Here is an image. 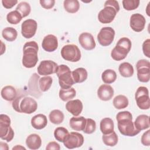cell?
Returning <instances> with one entry per match:
<instances>
[{
	"instance_id": "cell-34",
	"label": "cell",
	"mask_w": 150,
	"mask_h": 150,
	"mask_svg": "<svg viewBox=\"0 0 150 150\" xmlns=\"http://www.w3.org/2000/svg\"><path fill=\"white\" fill-rule=\"evenodd\" d=\"M64 117L63 113L59 110H53L49 115L50 121L54 124H60L62 123L64 120Z\"/></svg>"
},
{
	"instance_id": "cell-25",
	"label": "cell",
	"mask_w": 150,
	"mask_h": 150,
	"mask_svg": "<svg viewBox=\"0 0 150 150\" xmlns=\"http://www.w3.org/2000/svg\"><path fill=\"white\" fill-rule=\"evenodd\" d=\"M100 131L103 134H108L114 131V124L112 119L104 118L102 119L100 124Z\"/></svg>"
},
{
	"instance_id": "cell-40",
	"label": "cell",
	"mask_w": 150,
	"mask_h": 150,
	"mask_svg": "<svg viewBox=\"0 0 150 150\" xmlns=\"http://www.w3.org/2000/svg\"><path fill=\"white\" fill-rule=\"evenodd\" d=\"M124 8L127 11H132L137 9L139 5V0H123L122 1Z\"/></svg>"
},
{
	"instance_id": "cell-10",
	"label": "cell",
	"mask_w": 150,
	"mask_h": 150,
	"mask_svg": "<svg viewBox=\"0 0 150 150\" xmlns=\"http://www.w3.org/2000/svg\"><path fill=\"white\" fill-rule=\"evenodd\" d=\"M138 80L143 83H146L150 79V63L145 59H141L136 64Z\"/></svg>"
},
{
	"instance_id": "cell-36",
	"label": "cell",
	"mask_w": 150,
	"mask_h": 150,
	"mask_svg": "<svg viewBox=\"0 0 150 150\" xmlns=\"http://www.w3.org/2000/svg\"><path fill=\"white\" fill-rule=\"evenodd\" d=\"M53 82L52 78L50 76H45L39 80V89L42 92L47 91L51 87Z\"/></svg>"
},
{
	"instance_id": "cell-17",
	"label": "cell",
	"mask_w": 150,
	"mask_h": 150,
	"mask_svg": "<svg viewBox=\"0 0 150 150\" xmlns=\"http://www.w3.org/2000/svg\"><path fill=\"white\" fill-rule=\"evenodd\" d=\"M42 47L46 52H54L58 47L57 38L53 35H47L44 37L42 40Z\"/></svg>"
},
{
	"instance_id": "cell-38",
	"label": "cell",
	"mask_w": 150,
	"mask_h": 150,
	"mask_svg": "<svg viewBox=\"0 0 150 150\" xmlns=\"http://www.w3.org/2000/svg\"><path fill=\"white\" fill-rule=\"evenodd\" d=\"M69 132L68 130L64 127H57L54 129V136L55 139L59 142H63Z\"/></svg>"
},
{
	"instance_id": "cell-46",
	"label": "cell",
	"mask_w": 150,
	"mask_h": 150,
	"mask_svg": "<svg viewBox=\"0 0 150 150\" xmlns=\"http://www.w3.org/2000/svg\"><path fill=\"white\" fill-rule=\"evenodd\" d=\"M60 149V145L54 141H52L49 142L46 147V150H51V149L59 150Z\"/></svg>"
},
{
	"instance_id": "cell-43",
	"label": "cell",
	"mask_w": 150,
	"mask_h": 150,
	"mask_svg": "<svg viewBox=\"0 0 150 150\" xmlns=\"http://www.w3.org/2000/svg\"><path fill=\"white\" fill-rule=\"evenodd\" d=\"M141 143L145 146L150 145V130L148 129L145 132L141 137Z\"/></svg>"
},
{
	"instance_id": "cell-42",
	"label": "cell",
	"mask_w": 150,
	"mask_h": 150,
	"mask_svg": "<svg viewBox=\"0 0 150 150\" xmlns=\"http://www.w3.org/2000/svg\"><path fill=\"white\" fill-rule=\"evenodd\" d=\"M142 50L144 55L150 58V39L145 40L142 44Z\"/></svg>"
},
{
	"instance_id": "cell-45",
	"label": "cell",
	"mask_w": 150,
	"mask_h": 150,
	"mask_svg": "<svg viewBox=\"0 0 150 150\" xmlns=\"http://www.w3.org/2000/svg\"><path fill=\"white\" fill-rule=\"evenodd\" d=\"M18 3L17 0H2V4L4 8L11 9Z\"/></svg>"
},
{
	"instance_id": "cell-26",
	"label": "cell",
	"mask_w": 150,
	"mask_h": 150,
	"mask_svg": "<svg viewBox=\"0 0 150 150\" xmlns=\"http://www.w3.org/2000/svg\"><path fill=\"white\" fill-rule=\"evenodd\" d=\"M2 97L8 101H13L17 95L16 89L12 86H6L2 88L1 91Z\"/></svg>"
},
{
	"instance_id": "cell-23",
	"label": "cell",
	"mask_w": 150,
	"mask_h": 150,
	"mask_svg": "<svg viewBox=\"0 0 150 150\" xmlns=\"http://www.w3.org/2000/svg\"><path fill=\"white\" fill-rule=\"evenodd\" d=\"M26 144L30 149H38L42 145L41 138L36 134H32L26 138Z\"/></svg>"
},
{
	"instance_id": "cell-24",
	"label": "cell",
	"mask_w": 150,
	"mask_h": 150,
	"mask_svg": "<svg viewBox=\"0 0 150 150\" xmlns=\"http://www.w3.org/2000/svg\"><path fill=\"white\" fill-rule=\"evenodd\" d=\"M134 124L135 128L140 131L148 129L150 126L149 117L145 114L139 115L136 118Z\"/></svg>"
},
{
	"instance_id": "cell-1",
	"label": "cell",
	"mask_w": 150,
	"mask_h": 150,
	"mask_svg": "<svg viewBox=\"0 0 150 150\" xmlns=\"http://www.w3.org/2000/svg\"><path fill=\"white\" fill-rule=\"evenodd\" d=\"M116 119L118 122V129L122 135L134 137L140 132V131L135 128L132 122V115L129 111L119 112L116 115Z\"/></svg>"
},
{
	"instance_id": "cell-2",
	"label": "cell",
	"mask_w": 150,
	"mask_h": 150,
	"mask_svg": "<svg viewBox=\"0 0 150 150\" xmlns=\"http://www.w3.org/2000/svg\"><path fill=\"white\" fill-rule=\"evenodd\" d=\"M26 94L21 91L17 93L16 97L13 100L12 107L18 112L30 114L37 110L38 104L33 98L26 96Z\"/></svg>"
},
{
	"instance_id": "cell-47",
	"label": "cell",
	"mask_w": 150,
	"mask_h": 150,
	"mask_svg": "<svg viewBox=\"0 0 150 150\" xmlns=\"http://www.w3.org/2000/svg\"><path fill=\"white\" fill-rule=\"evenodd\" d=\"M12 149H13H13H25V150L26 148H25V147H23V146L20 145H16L15 146L13 147V148H12Z\"/></svg>"
},
{
	"instance_id": "cell-20",
	"label": "cell",
	"mask_w": 150,
	"mask_h": 150,
	"mask_svg": "<svg viewBox=\"0 0 150 150\" xmlns=\"http://www.w3.org/2000/svg\"><path fill=\"white\" fill-rule=\"evenodd\" d=\"M39 79V76L36 73H34L30 78L28 83L29 94H30L31 96H33L36 98H39L42 94L41 92L36 88H39L38 85Z\"/></svg>"
},
{
	"instance_id": "cell-41",
	"label": "cell",
	"mask_w": 150,
	"mask_h": 150,
	"mask_svg": "<svg viewBox=\"0 0 150 150\" xmlns=\"http://www.w3.org/2000/svg\"><path fill=\"white\" fill-rule=\"evenodd\" d=\"M96 123L95 121L91 118H87L86 124L83 131L86 134H90L93 133L96 131Z\"/></svg>"
},
{
	"instance_id": "cell-30",
	"label": "cell",
	"mask_w": 150,
	"mask_h": 150,
	"mask_svg": "<svg viewBox=\"0 0 150 150\" xmlns=\"http://www.w3.org/2000/svg\"><path fill=\"white\" fill-rule=\"evenodd\" d=\"M63 6L65 10L70 13L77 12L80 8V4L77 0H65Z\"/></svg>"
},
{
	"instance_id": "cell-12",
	"label": "cell",
	"mask_w": 150,
	"mask_h": 150,
	"mask_svg": "<svg viewBox=\"0 0 150 150\" xmlns=\"http://www.w3.org/2000/svg\"><path fill=\"white\" fill-rule=\"evenodd\" d=\"M84 143V137L82 134L77 132H71L66 138L63 142L64 145L68 149H74L80 147Z\"/></svg>"
},
{
	"instance_id": "cell-18",
	"label": "cell",
	"mask_w": 150,
	"mask_h": 150,
	"mask_svg": "<svg viewBox=\"0 0 150 150\" xmlns=\"http://www.w3.org/2000/svg\"><path fill=\"white\" fill-rule=\"evenodd\" d=\"M98 97L103 101H108L114 96V89L108 84H102L97 90Z\"/></svg>"
},
{
	"instance_id": "cell-37",
	"label": "cell",
	"mask_w": 150,
	"mask_h": 150,
	"mask_svg": "<svg viewBox=\"0 0 150 150\" xmlns=\"http://www.w3.org/2000/svg\"><path fill=\"white\" fill-rule=\"evenodd\" d=\"M22 18V15L16 10L10 12L6 15L7 21L9 23L13 25L19 23L21 21Z\"/></svg>"
},
{
	"instance_id": "cell-21",
	"label": "cell",
	"mask_w": 150,
	"mask_h": 150,
	"mask_svg": "<svg viewBox=\"0 0 150 150\" xmlns=\"http://www.w3.org/2000/svg\"><path fill=\"white\" fill-rule=\"evenodd\" d=\"M30 122L32 126L36 129H42L47 124V117L42 114H38L33 116Z\"/></svg>"
},
{
	"instance_id": "cell-22",
	"label": "cell",
	"mask_w": 150,
	"mask_h": 150,
	"mask_svg": "<svg viewBox=\"0 0 150 150\" xmlns=\"http://www.w3.org/2000/svg\"><path fill=\"white\" fill-rule=\"evenodd\" d=\"M86 124V119L83 117H71L69 121L70 127L74 130L77 131H83Z\"/></svg>"
},
{
	"instance_id": "cell-11",
	"label": "cell",
	"mask_w": 150,
	"mask_h": 150,
	"mask_svg": "<svg viewBox=\"0 0 150 150\" xmlns=\"http://www.w3.org/2000/svg\"><path fill=\"white\" fill-rule=\"evenodd\" d=\"M115 30L111 27H103L97 35V40L103 46L111 44L114 39Z\"/></svg>"
},
{
	"instance_id": "cell-6",
	"label": "cell",
	"mask_w": 150,
	"mask_h": 150,
	"mask_svg": "<svg viewBox=\"0 0 150 150\" xmlns=\"http://www.w3.org/2000/svg\"><path fill=\"white\" fill-rule=\"evenodd\" d=\"M56 73L59 78V86L62 88L68 89L74 84L71 71L67 65H59Z\"/></svg>"
},
{
	"instance_id": "cell-4",
	"label": "cell",
	"mask_w": 150,
	"mask_h": 150,
	"mask_svg": "<svg viewBox=\"0 0 150 150\" xmlns=\"http://www.w3.org/2000/svg\"><path fill=\"white\" fill-rule=\"evenodd\" d=\"M119 11L120 6L117 1H106L104 3V8L98 14V19L102 23H110L114 19Z\"/></svg>"
},
{
	"instance_id": "cell-5",
	"label": "cell",
	"mask_w": 150,
	"mask_h": 150,
	"mask_svg": "<svg viewBox=\"0 0 150 150\" xmlns=\"http://www.w3.org/2000/svg\"><path fill=\"white\" fill-rule=\"evenodd\" d=\"M131 46V42L128 38L123 37L120 39L111 51V57L116 61H120L124 59L130 51Z\"/></svg>"
},
{
	"instance_id": "cell-44",
	"label": "cell",
	"mask_w": 150,
	"mask_h": 150,
	"mask_svg": "<svg viewBox=\"0 0 150 150\" xmlns=\"http://www.w3.org/2000/svg\"><path fill=\"white\" fill-rule=\"evenodd\" d=\"M42 8L46 9H50L52 8L55 4L54 0H40L39 1Z\"/></svg>"
},
{
	"instance_id": "cell-19",
	"label": "cell",
	"mask_w": 150,
	"mask_h": 150,
	"mask_svg": "<svg viewBox=\"0 0 150 150\" xmlns=\"http://www.w3.org/2000/svg\"><path fill=\"white\" fill-rule=\"evenodd\" d=\"M83 107V103L79 99L70 100L66 104V110L75 117H77L81 114Z\"/></svg>"
},
{
	"instance_id": "cell-28",
	"label": "cell",
	"mask_w": 150,
	"mask_h": 150,
	"mask_svg": "<svg viewBox=\"0 0 150 150\" xmlns=\"http://www.w3.org/2000/svg\"><path fill=\"white\" fill-rule=\"evenodd\" d=\"M118 70L120 74L124 77H130L134 74L133 66L128 62H124L120 64Z\"/></svg>"
},
{
	"instance_id": "cell-27",
	"label": "cell",
	"mask_w": 150,
	"mask_h": 150,
	"mask_svg": "<svg viewBox=\"0 0 150 150\" xmlns=\"http://www.w3.org/2000/svg\"><path fill=\"white\" fill-rule=\"evenodd\" d=\"M72 77L74 83H81L84 81L87 78V71L83 67H79L71 72Z\"/></svg>"
},
{
	"instance_id": "cell-9",
	"label": "cell",
	"mask_w": 150,
	"mask_h": 150,
	"mask_svg": "<svg viewBox=\"0 0 150 150\" xmlns=\"http://www.w3.org/2000/svg\"><path fill=\"white\" fill-rule=\"evenodd\" d=\"M135 98L138 107L141 110H148L150 107V100L148 89L144 86L139 87L135 93Z\"/></svg>"
},
{
	"instance_id": "cell-39",
	"label": "cell",
	"mask_w": 150,
	"mask_h": 150,
	"mask_svg": "<svg viewBox=\"0 0 150 150\" xmlns=\"http://www.w3.org/2000/svg\"><path fill=\"white\" fill-rule=\"evenodd\" d=\"M16 10L22 15L23 18H25L29 15L31 11V8L28 2H21L17 5Z\"/></svg>"
},
{
	"instance_id": "cell-14",
	"label": "cell",
	"mask_w": 150,
	"mask_h": 150,
	"mask_svg": "<svg viewBox=\"0 0 150 150\" xmlns=\"http://www.w3.org/2000/svg\"><path fill=\"white\" fill-rule=\"evenodd\" d=\"M57 64L50 60L42 61L37 68L38 73L39 75L47 76L56 73Z\"/></svg>"
},
{
	"instance_id": "cell-29",
	"label": "cell",
	"mask_w": 150,
	"mask_h": 150,
	"mask_svg": "<svg viewBox=\"0 0 150 150\" xmlns=\"http://www.w3.org/2000/svg\"><path fill=\"white\" fill-rule=\"evenodd\" d=\"M76 95V91L73 87L68 89H60L59 91V96L60 98L63 101H67L71 100Z\"/></svg>"
},
{
	"instance_id": "cell-13",
	"label": "cell",
	"mask_w": 150,
	"mask_h": 150,
	"mask_svg": "<svg viewBox=\"0 0 150 150\" xmlns=\"http://www.w3.org/2000/svg\"><path fill=\"white\" fill-rule=\"evenodd\" d=\"M37 28L38 23L36 21L32 19H26L21 25L22 35L26 39H30L35 35Z\"/></svg>"
},
{
	"instance_id": "cell-3",
	"label": "cell",
	"mask_w": 150,
	"mask_h": 150,
	"mask_svg": "<svg viewBox=\"0 0 150 150\" xmlns=\"http://www.w3.org/2000/svg\"><path fill=\"white\" fill-rule=\"evenodd\" d=\"M39 47L35 41L26 42L23 47L22 64L26 68L35 67L38 61Z\"/></svg>"
},
{
	"instance_id": "cell-7",
	"label": "cell",
	"mask_w": 150,
	"mask_h": 150,
	"mask_svg": "<svg viewBox=\"0 0 150 150\" xmlns=\"http://www.w3.org/2000/svg\"><path fill=\"white\" fill-rule=\"evenodd\" d=\"M14 137V131L11 127V119L6 114L0 115V138L10 142Z\"/></svg>"
},
{
	"instance_id": "cell-31",
	"label": "cell",
	"mask_w": 150,
	"mask_h": 150,
	"mask_svg": "<svg viewBox=\"0 0 150 150\" xmlns=\"http://www.w3.org/2000/svg\"><path fill=\"white\" fill-rule=\"evenodd\" d=\"M101 79L104 83L107 84H111L117 79L116 72L112 69H107L103 72Z\"/></svg>"
},
{
	"instance_id": "cell-32",
	"label": "cell",
	"mask_w": 150,
	"mask_h": 150,
	"mask_svg": "<svg viewBox=\"0 0 150 150\" xmlns=\"http://www.w3.org/2000/svg\"><path fill=\"white\" fill-rule=\"evenodd\" d=\"M2 37L8 42L14 41L18 36L16 30L12 27H6L2 31Z\"/></svg>"
},
{
	"instance_id": "cell-33",
	"label": "cell",
	"mask_w": 150,
	"mask_h": 150,
	"mask_svg": "<svg viewBox=\"0 0 150 150\" xmlns=\"http://www.w3.org/2000/svg\"><path fill=\"white\" fill-rule=\"evenodd\" d=\"M128 100L127 97L124 95H118L113 99L114 107L118 110L125 108L128 105Z\"/></svg>"
},
{
	"instance_id": "cell-8",
	"label": "cell",
	"mask_w": 150,
	"mask_h": 150,
	"mask_svg": "<svg viewBox=\"0 0 150 150\" xmlns=\"http://www.w3.org/2000/svg\"><path fill=\"white\" fill-rule=\"evenodd\" d=\"M61 56L64 60L77 62L81 59V52L77 45L73 44L64 45L61 49Z\"/></svg>"
},
{
	"instance_id": "cell-35",
	"label": "cell",
	"mask_w": 150,
	"mask_h": 150,
	"mask_svg": "<svg viewBox=\"0 0 150 150\" xmlns=\"http://www.w3.org/2000/svg\"><path fill=\"white\" fill-rule=\"evenodd\" d=\"M102 140L105 145L114 146L118 142V136L115 132L113 131L108 134H103Z\"/></svg>"
},
{
	"instance_id": "cell-16",
	"label": "cell",
	"mask_w": 150,
	"mask_h": 150,
	"mask_svg": "<svg viewBox=\"0 0 150 150\" xmlns=\"http://www.w3.org/2000/svg\"><path fill=\"white\" fill-rule=\"evenodd\" d=\"M79 42L81 47L87 50L94 49L96 45L93 36L88 32L81 33L79 37Z\"/></svg>"
},
{
	"instance_id": "cell-15",
	"label": "cell",
	"mask_w": 150,
	"mask_h": 150,
	"mask_svg": "<svg viewBox=\"0 0 150 150\" xmlns=\"http://www.w3.org/2000/svg\"><path fill=\"white\" fill-rule=\"evenodd\" d=\"M146 20L144 16L140 13L132 14L130 18L129 25L131 29L137 32L142 31L145 28Z\"/></svg>"
}]
</instances>
